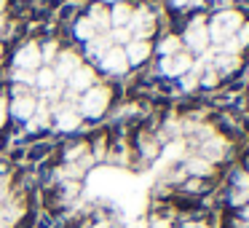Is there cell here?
<instances>
[{"instance_id":"52a82bcc","label":"cell","mask_w":249,"mask_h":228,"mask_svg":"<svg viewBox=\"0 0 249 228\" xmlns=\"http://www.w3.org/2000/svg\"><path fill=\"white\" fill-rule=\"evenodd\" d=\"M99 67H102L107 76H124L129 70V59H126V51L124 46H110L105 51V57L99 59Z\"/></svg>"},{"instance_id":"d6986e66","label":"cell","mask_w":249,"mask_h":228,"mask_svg":"<svg viewBox=\"0 0 249 228\" xmlns=\"http://www.w3.org/2000/svg\"><path fill=\"white\" fill-rule=\"evenodd\" d=\"M56 83H59V81H56V76H54V70H51V67H40V70L35 73V86H38L40 94L51 92Z\"/></svg>"},{"instance_id":"4fadbf2b","label":"cell","mask_w":249,"mask_h":228,"mask_svg":"<svg viewBox=\"0 0 249 228\" xmlns=\"http://www.w3.org/2000/svg\"><path fill=\"white\" fill-rule=\"evenodd\" d=\"M124 51H126V59H129V67H134V65H142V62L150 57V51H153V46H150V40H131V43H126L124 46Z\"/></svg>"},{"instance_id":"3957f363","label":"cell","mask_w":249,"mask_h":228,"mask_svg":"<svg viewBox=\"0 0 249 228\" xmlns=\"http://www.w3.org/2000/svg\"><path fill=\"white\" fill-rule=\"evenodd\" d=\"M43 67L40 59V40H24L11 57V70H33L38 73Z\"/></svg>"},{"instance_id":"cb8c5ba5","label":"cell","mask_w":249,"mask_h":228,"mask_svg":"<svg viewBox=\"0 0 249 228\" xmlns=\"http://www.w3.org/2000/svg\"><path fill=\"white\" fill-rule=\"evenodd\" d=\"M214 62L220 65V70H222V73H231V70H236V65H238V59H236V57H228V54L217 57Z\"/></svg>"},{"instance_id":"ac0fdd59","label":"cell","mask_w":249,"mask_h":228,"mask_svg":"<svg viewBox=\"0 0 249 228\" xmlns=\"http://www.w3.org/2000/svg\"><path fill=\"white\" fill-rule=\"evenodd\" d=\"M62 49H65V46H62L56 38L43 40V43H40V59H43V67H51V65H54V59L59 57Z\"/></svg>"},{"instance_id":"d4e9b609","label":"cell","mask_w":249,"mask_h":228,"mask_svg":"<svg viewBox=\"0 0 249 228\" xmlns=\"http://www.w3.org/2000/svg\"><path fill=\"white\" fill-rule=\"evenodd\" d=\"M6 124H8V97L3 94V97H0V129Z\"/></svg>"},{"instance_id":"277c9868","label":"cell","mask_w":249,"mask_h":228,"mask_svg":"<svg viewBox=\"0 0 249 228\" xmlns=\"http://www.w3.org/2000/svg\"><path fill=\"white\" fill-rule=\"evenodd\" d=\"M51 118H54L56 132H78L83 126V118L70 102H56L51 105Z\"/></svg>"},{"instance_id":"9a60e30c","label":"cell","mask_w":249,"mask_h":228,"mask_svg":"<svg viewBox=\"0 0 249 228\" xmlns=\"http://www.w3.org/2000/svg\"><path fill=\"white\" fill-rule=\"evenodd\" d=\"M94 35H97V30H94V24L89 22V17H78L75 22H72V38H75V40L89 43Z\"/></svg>"},{"instance_id":"ba28073f","label":"cell","mask_w":249,"mask_h":228,"mask_svg":"<svg viewBox=\"0 0 249 228\" xmlns=\"http://www.w3.org/2000/svg\"><path fill=\"white\" fill-rule=\"evenodd\" d=\"M185 43L190 46V51L196 54H206V46H209V30H206V19H193L185 33Z\"/></svg>"},{"instance_id":"30bf717a","label":"cell","mask_w":249,"mask_h":228,"mask_svg":"<svg viewBox=\"0 0 249 228\" xmlns=\"http://www.w3.org/2000/svg\"><path fill=\"white\" fill-rule=\"evenodd\" d=\"M89 22L94 24V30H97V35H107L110 30H113V24H110V6H105V3H99V0H94L91 6H89Z\"/></svg>"},{"instance_id":"ffe728a7","label":"cell","mask_w":249,"mask_h":228,"mask_svg":"<svg viewBox=\"0 0 249 228\" xmlns=\"http://www.w3.org/2000/svg\"><path fill=\"white\" fill-rule=\"evenodd\" d=\"M185 172L193 174V177H206V174H212V164L206 161V158L196 156V158H188V161H185Z\"/></svg>"},{"instance_id":"83f0119b","label":"cell","mask_w":249,"mask_h":228,"mask_svg":"<svg viewBox=\"0 0 249 228\" xmlns=\"http://www.w3.org/2000/svg\"><path fill=\"white\" fill-rule=\"evenodd\" d=\"M185 228H206V223H198V220H193V223H185Z\"/></svg>"},{"instance_id":"f1b7e54d","label":"cell","mask_w":249,"mask_h":228,"mask_svg":"<svg viewBox=\"0 0 249 228\" xmlns=\"http://www.w3.org/2000/svg\"><path fill=\"white\" fill-rule=\"evenodd\" d=\"M188 3H190V0H172L174 8H182V6H188Z\"/></svg>"},{"instance_id":"7402d4cb","label":"cell","mask_w":249,"mask_h":228,"mask_svg":"<svg viewBox=\"0 0 249 228\" xmlns=\"http://www.w3.org/2000/svg\"><path fill=\"white\" fill-rule=\"evenodd\" d=\"M161 156H163V161H169V164H172V161H179V158L185 156V142L172 140L166 148H163V153H161Z\"/></svg>"},{"instance_id":"4316f807","label":"cell","mask_w":249,"mask_h":228,"mask_svg":"<svg viewBox=\"0 0 249 228\" xmlns=\"http://www.w3.org/2000/svg\"><path fill=\"white\" fill-rule=\"evenodd\" d=\"M238 43H241V46L249 43V24H244V27L238 30Z\"/></svg>"},{"instance_id":"484cf974","label":"cell","mask_w":249,"mask_h":228,"mask_svg":"<svg viewBox=\"0 0 249 228\" xmlns=\"http://www.w3.org/2000/svg\"><path fill=\"white\" fill-rule=\"evenodd\" d=\"M217 83V73L214 70H206L204 76H201V86H214Z\"/></svg>"},{"instance_id":"4dcf8cb0","label":"cell","mask_w":249,"mask_h":228,"mask_svg":"<svg viewBox=\"0 0 249 228\" xmlns=\"http://www.w3.org/2000/svg\"><path fill=\"white\" fill-rule=\"evenodd\" d=\"M3 57H6V46L0 43V65H3Z\"/></svg>"},{"instance_id":"8992f818","label":"cell","mask_w":249,"mask_h":228,"mask_svg":"<svg viewBox=\"0 0 249 228\" xmlns=\"http://www.w3.org/2000/svg\"><path fill=\"white\" fill-rule=\"evenodd\" d=\"M78 67H83V54L78 49H70V46H67V49L59 51V57H56L54 65H51V70H54L56 81L62 83V81H67Z\"/></svg>"},{"instance_id":"2e32d148","label":"cell","mask_w":249,"mask_h":228,"mask_svg":"<svg viewBox=\"0 0 249 228\" xmlns=\"http://www.w3.org/2000/svg\"><path fill=\"white\" fill-rule=\"evenodd\" d=\"M110 46H113V43H110L107 35H94V38L86 43V57H89V59H97V62H99Z\"/></svg>"},{"instance_id":"44dd1931","label":"cell","mask_w":249,"mask_h":228,"mask_svg":"<svg viewBox=\"0 0 249 228\" xmlns=\"http://www.w3.org/2000/svg\"><path fill=\"white\" fill-rule=\"evenodd\" d=\"M179 46H182V38L166 35V38L158 43V51H161V57H174V54H179Z\"/></svg>"},{"instance_id":"5bb4252c","label":"cell","mask_w":249,"mask_h":228,"mask_svg":"<svg viewBox=\"0 0 249 228\" xmlns=\"http://www.w3.org/2000/svg\"><path fill=\"white\" fill-rule=\"evenodd\" d=\"M131 17H134V8H131V3H126V0H121V3H115V6L110 8V24H113V27H129Z\"/></svg>"},{"instance_id":"7a4b0ae2","label":"cell","mask_w":249,"mask_h":228,"mask_svg":"<svg viewBox=\"0 0 249 228\" xmlns=\"http://www.w3.org/2000/svg\"><path fill=\"white\" fill-rule=\"evenodd\" d=\"M241 27H244L241 14H238V11H222V14H217V17L212 19V24L206 30H209V40L222 43L225 38H233Z\"/></svg>"},{"instance_id":"f546056e","label":"cell","mask_w":249,"mask_h":228,"mask_svg":"<svg viewBox=\"0 0 249 228\" xmlns=\"http://www.w3.org/2000/svg\"><path fill=\"white\" fill-rule=\"evenodd\" d=\"M6 6H8V0H0V17L6 14Z\"/></svg>"},{"instance_id":"6da1fadb","label":"cell","mask_w":249,"mask_h":228,"mask_svg":"<svg viewBox=\"0 0 249 228\" xmlns=\"http://www.w3.org/2000/svg\"><path fill=\"white\" fill-rule=\"evenodd\" d=\"M110 102H113V89L105 86V83H94L89 92L81 94V99H78V113H81V118H102L105 113H107Z\"/></svg>"},{"instance_id":"e0dca14e","label":"cell","mask_w":249,"mask_h":228,"mask_svg":"<svg viewBox=\"0 0 249 228\" xmlns=\"http://www.w3.org/2000/svg\"><path fill=\"white\" fill-rule=\"evenodd\" d=\"M225 156V142L220 140V137H212V140H206L204 145H201V158H206V161H217V158Z\"/></svg>"},{"instance_id":"603a6c76","label":"cell","mask_w":249,"mask_h":228,"mask_svg":"<svg viewBox=\"0 0 249 228\" xmlns=\"http://www.w3.org/2000/svg\"><path fill=\"white\" fill-rule=\"evenodd\" d=\"M11 81L17 86H35V73L33 70H11Z\"/></svg>"},{"instance_id":"9c48e42d","label":"cell","mask_w":249,"mask_h":228,"mask_svg":"<svg viewBox=\"0 0 249 228\" xmlns=\"http://www.w3.org/2000/svg\"><path fill=\"white\" fill-rule=\"evenodd\" d=\"M94 83H97V70H94L91 65H83V67H78V70L67 78V92L83 94V92H89Z\"/></svg>"},{"instance_id":"7c38bea8","label":"cell","mask_w":249,"mask_h":228,"mask_svg":"<svg viewBox=\"0 0 249 228\" xmlns=\"http://www.w3.org/2000/svg\"><path fill=\"white\" fill-rule=\"evenodd\" d=\"M89 151H91V142L89 140H75V142H67L65 148H62V153H59V161L62 164H78L83 156H89Z\"/></svg>"},{"instance_id":"5b68a950","label":"cell","mask_w":249,"mask_h":228,"mask_svg":"<svg viewBox=\"0 0 249 228\" xmlns=\"http://www.w3.org/2000/svg\"><path fill=\"white\" fill-rule=\"evenodd\" d=\"M35 110H38V97H35L30 89L22 92V94H11V99H8V115H11L14 121L27 124V121L35 115Z\"/></svg>"},{"instance_id":"8fae6325","label":"cell","mask_w":249,"mask_h":228,"mask_svg":"<svg viewBox=\"0 0 249 228\" xmlns=\"http://www.w3.org/2000/svg\"><path fill=\"white\" fill-rule=\"evenodd\" d=\"M193 67V59L188 54H174V57H163L161 59V73L169 78H177V76H185V73Z\"/></svg>"}]
</instances>
